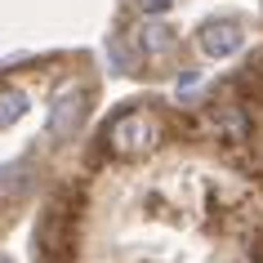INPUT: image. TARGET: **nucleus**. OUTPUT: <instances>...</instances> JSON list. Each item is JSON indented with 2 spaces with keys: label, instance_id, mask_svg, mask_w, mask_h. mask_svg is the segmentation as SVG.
I'll return each instance as SVG.
<instances>
[{
  "label": "nucleus",
  "instance_id": "nucleus-1",
  "mask_svg": "<svg viewBox=\"0 0 263 263\" xmlns=\"http://www.w3.org/2000/svg\"><path fill=\"white\" fill-rule=\"evenodd\" d=\"M107 143H111V152H116V156H143V152H152L156 121H152V116H143V111H121V116L107 125Z\"/></svg>",
  "mask_w": 263,
  "mask_h": 263
},
{
  "label": "nucleus",
  "instance_id": "nucleus-2",
  "mask_svg": "<svg viewBox=\"0 0 263 263\" xmlns=\"http://www.w3.org/2000/svg\"><path fill=\"white\" fill-rule=\"evenodd\" d=\"M241 23L236 18H210L205 27H201V36H196V45H201V54L205 58H232L236 49H241Z\"/></svg>",
  "mask_w": 263,
  "mask_h": 263
},
{
  "label": "nucleus",
  "instance_id": "nucleus-3",
  "mask_svg": "<svg viewBox=\"0 0 263 263\" xmlns=\"http://www.w3.org/2000/svg\"><path fill=\"white\" fill-rule=\"evenodd\" d=\"M81 116H85V89H76V85L58 89L49 103V139H67L81 125Z\"/></svg>",
  "mask_w": 263,
  "mask_h": 263
},
{
  "label": "nucleus",
  "instance_id": "nucleus-4",
  "mask_svg": "<svg viewBox=\"0 0 263 263\" xmlns=\"http://www.w3.org/2000/svg\"><path fill=\"white\" fill-rule=\"evenodd\" d=\"M170 49H174V31H170V27L147 23V27L139 31V54H143V58H165Z\"/></svg>",
  "mask_w": 263,
  "mask_h": 263
},
{
  "label": "nucleus",
  "instance_id": "nucleus-5",
  "mask_svg": "<svg viewBox=\"0 0 263 263\" xmlns=\"http://www.w3.org/2000/svg\"><path fill=\"white\" fill-rule=\"evenodd\" d=\"M27 174H31V165H27V161H9V165L0 170V192L23 196V192H27Z\"/></svg>",
  "mask_w": 263,
  "mask_h": 263
},
{
  "label": "nucleus",
  "instance_id": "nucleus-6",
  "mask_svg": "<svg viewBox=\"0 0 263 263\" xmlns=\"http://www.w3.org/2000/svg\"><path fill=\"white\" fill-rule=\"evenodd\" d=\"M23 111H27V94L23 89H14V85L0 89V125H14Z\"/></svg>",
  "mask_w": 263,
  "mask_h": 263
},
{
  "label": "nucleus",
  "instance_id": "nucleus-7",
  "mask_svg": "<svg viewBox=\"0 0 263 263\" xmlns=\"http://www.w3.org/2000/svg\"><path fill=\"white\" fill-rule=\"evenodd\" d=\"M107 58L116 63V71H129V58H125V49H121V41H116V36L107 41Z\"/></svg>",
  "mask_w": 263,
  "mask_h": 263
},
{
  "label": "nucleus",
  "instance_id": "nucleus-8",
  "mask_svg": "<svg viewBox=\"0 0 263 263\" xmlns=\"http://www.w3.org/2000/svg\"><path fill=\"white\" fill-rule=\"evenodd\" d=\"M134 5H139L143 14H165V9L174 5V0H134Z\"/></svg>",
  "mask_w": 263,
  "mask_h": 263
}]
</instances>
